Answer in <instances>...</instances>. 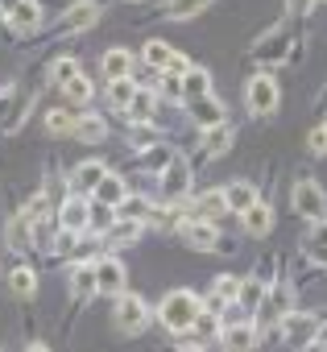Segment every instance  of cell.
<instances>
[{
	"mask_svg": "<svg viewBox=\"0 0 327 352\" xmlns=\"http://www.w3.org/2000/svg\"><path fill=\"white\" fill-rule=\"evenodd\" d=\"M79 79V63L75 58H58V63H50V83L54 87H71Z\"/></svg>",
	"mask_w": 327,
	"mask_h": 352,
	"instance_id": "28",
	"label": "cell"
},
{
	"mask_svg": "<svg viewBox=\"0 0 327 352\" xmlns=\"http://www.w3.org/2000/svg\"><path fill=\"white\" fill-rule=\"evenodd\" d=\"M124 282H128V270L116 261V257H100L95 261V290L100 294H124Z\"/></svg>",
	"mask_w": 327,
	"mask_h": 352,
	"instance_id": "6",
	"label": "cell"
},
{
	"mask_svg": "<svg viewBox=\"0 0 327 352\" xmlns=\"http://www.w3.org/2000/svg\"><path fill=\"white\" fill-rule=\"evenodd\" d=\"M87 224H91V208H87L83 199H67V204H63V212H58V228L75 236V232H83Z\"/></svg>",
	"mask_w": 327,
	"mask_h": 352,
	"instance_id": "12",
	"label": "cell"
},
{
	"mask_svg": "<svg viewBox=\"0 0 327 352\" xmlns=\"http://www.w3.org/2000/svg\"><path fill=\"white\" fill-rule=\"evenodd\" d=\"M245 104H249L253 116H269L278 108V83H273V75H253L249 87H245Z\"/></svg>",
	"mask_w": 327,
	"mask_h": 352,
	"instance_id": "4",
	"label": "cell"
},
{
	"mask_svg": "<svg viewBox=\"0 0 327 352\" xmlns=\"http://www.w3.org/2000/svg\"><path fill=\"white\" fill-rule=\"evenodd\" d=\"M112 319H116V331H120V336H141V331L149 327V307H145L141 294H120Z\"/></svg>",
	"mask_w": 327,
	"mask_h": 352,
	"instance_id": "3",
	"label": "cell"
},
{
	"mask_svg": "<svg viewBox=\"0 0 327 352\" xmlns=\"http://www.w3.org/2000/svg\"><path fill=\"white\" fill-rule=\"evenodd\" d=\"M75 120H79V116H71L67 108H54V112L46 116V133H50V137H67V133H75Z\"/></svg>",
	"mask_w": 327,
	"mask_h": 352,
	"instance_id": "32",
	"label": "cell"
},
{
	"mask_svg": "<svg viewBox=\"0 0 327 352\" xmlns=\"http://www.w3.org/2000/svg\"><path fill=\"white\" fill-rule=\"evenodd\" d=\"M25 352H50V348H46V344H30Z\"/></svg>",
	"mask_w": 327,
	"mask_h": 352,
	"instance_id": "47",
	"label": "cell"
},
{
	"mask_svg": "<svg viewBox=\"0 0 327 352\" xmlns=\"http://www.w3.org/2000/svg\"><path fill=\"white\" fill-rule=\"evenodd\" d=\"M245 311H257L261 302H265V282H257V278H249V282H240V298H236Z\"/></svg>",
	"mask_w": 327,
	"mask_h": 352,
	"instance_id": "34",
	"label": "cell"
},
{
	"mask_svg": "<svg viewBox=\"0 0 327 352\" xmlns=\"http://www.w3.org/2000/svg\"><path fill=\"white\" fill-rule=\"evenodd\" d=\"M95 21H100V5H95V0H79V5H71V9L63 13L58 34H83V30H91Z\"/></svg>",
	"mask_w": 327,
	"mask_h": 352,
	"instance_id": "7",
	"label": "cell"
},
{
	"mask_svg": "<svg viewBox=\"0 0 327 352\" xmlns=\"http://www.w3.org/2000/svg\"><path fill=\"white\" fill-rule=\"evenodd\" d=\"M183 241H187L191 249H199V253H212V249L220 245V228H216L212 220H199V216H195V220L183 224Z\"/></svg>",
	"mask_w": 327,
	"mask_h": 352,
	"instance_id": "9",
	"label": "cell"
},
{
	"mask_svg": "<svg viewBox=\"0 0 327 352\" xmlns=\"http://www.w3.org/2000/svg\"><path fill=\"white\" fill-rule=\"evenodd\" d=\"M286 9H290V17H306V9H311V0H286Z\"/></svg>",
	"mask_w": 327,
	"mask_h": 352,
	"instance_id": "44",
	"label": "cell"
},
{
	"mask_svg": "<svg viewBox=\"0 0 327 352\" xmlns=\"http://www.w3.org/2000/svg\"><path fill=\"white\" fill-rule=\"evenodd\" d=\"M63 96H67V104H87V100H91V83L79 75L71 87H63Z\"/></svg>",
	"mask_w": 327,
	"mask_h": 352,
	"instance_id": "40",
	"label": "cell"
},
{
	"mask_svg": "<svg viewBox=\"0 0 327 352\" xmlns=\"http://www.w3.org/2000/svg\"><path fill=\"white\" fill-rule=\"evenodd\" d=\"M224 204H228L232 212H249V208L257 204V191H253V183H245V179L228 183V187H224Z\"/></svg>",
	"mask_w": 327,
	"mask_h": 352,
	"instance_id": "18",
	"label": "cell"
},
{
	"mask_svg": "<svg viewBox=\"0 0 327 352\" xmlns=\"http://www.w3.org/2000/svg\"><path fill=\"white\" fill-rule=\"evenodd\" d=\"M17 5H21V0H0V9H9V13H13Z\"/></svg>",
	"mask_w": 327,
	"mask_h": 352,
	"instance_id": "46",
	"label": "cell"
},
{
	"mask_svg": "<svg viewBox=\"0 0 327 352\" xmlns=\"http://www.w3.org/2000/svg\"><path fill=\"white\" fill-rule=\"evenodd\" d=\"M128 145H133V149H157V145H161V133H157L153 124H133V129H128Z\"/></svg>",
	"mask_w": 327,
	"mask_h": 352,
	"instance_id": "29",
	"label": "cell"
},
{
	"mask_svg": "<svg viewBox=\"0 0 327 352\" xmlns=\"http://www.w3.org/2000/svg\"><path fill=\"white\" fill-rule=\"evenodd\" d=\"M128 199V187H124V179H116V174H108V179L95 187V204H104V208H120Z\"/></svg>",
	"mask_w": 327,
	"mask_h": 352,
	"instance_id": "20",
	"label": "cell"
},
{
	"mask_svg": "<svg viewBox=\"0 0 327 352\" xmlns=\"http://www.w3.org/2000/svg\"><path fill=\"white\" fill-rule=\"evenodd\" d=\"M323 129H327V120H323Z\"/></svg>",
	"mask_w": 327,
	"mask_h": 352,
	"instance_id": "51",
	"label": "cell"
},
{
	"mask_svg": "<svg viewBox=\"0 0 327 352\" xmlns=\"http://www.w3.org/2000/svg\"><path fill=\"white\" fill-rule=\"evenodd\" d=\"M75 137H79L83 145H100V141L108 137L104 116H79V120H75Z\"/></svg>",
	"mask_w": 327,
	"mask_h": 352,
	"instance_id": "21",
	"label": "cell"
},
{
	"mask_svg": "<svg viewBox=\"0 0 327 352\" xmlns=\"http://www.w3.org/2000/svg\"><path fill=\"white\" fill-rule=\"evenodd\" d=\"M108 179V166L104 162H83V166H75V174H71V187L75 191H83V195H95V187Z\"/></svg>",
	"mask_w": 327,
	"mask_h": 352,
	"instance_id": "11",
	"label": "cell"
},
{
	"mask_svg": "<svg viewBox=\"0 0 327 352\" xmlns=\"http://www.w3.org/2000/svg\"><path fill=\"white\" fill-rule=\"evenodd\" d=\"M199 315H203V298H199L195 290H170L166 298H161V307H157L161 327H166V331H179V336L191 331Z\"/></svg>",
	"mask_w": 327,
	"mask_h": 352,
	"instance_id": "1",
	"label": "cell"
},
{
	"mask_svg": "<svg viewBox=\"0 0 327 352\" xmlns=\"http://www.w3.org/2000/svg\"><path fill=\"white\" fill-rule=\"evenodd\" d=\"M30 108H34V96H21V100H17V108H13V112H9V120H5V133H17Z\"/></svg>",
	"mask_w": 327,
	"mask_h": 352,
	"instance_id": "41",
	"label": "cell"
},
{
	"mask_svg": "<svg viewBox=\"0 0 327 352\" xmlns=\"http://www.w3.org/2000/svg\"><path fill=\"white\" fill-rule=\"evenodd\" d=\"M120 212H124L128 220H141V224H145V220L153 216V208H149V204H145L141 195H133V199H124V204H120Z\"/></svg>",
	"mask_w": 327,
	"mask_h": 352,
	"instance_id": "37",
	"label": "cell"
},
{
	"mask_svg": "<svg viewBox=\"0 0 327 352\" xmlns=\"http://www.w3.org/2000/svg\"><path fill=\"white\" fill-rule=\"evenodd\" d=\"M228 145H232V124H228V120L216 124V129H207V137H203V153H207V157H220Z\"/></svg>",
	"mask_w": 327,
	"mask_h": 352,
	"instance_id": "24",
	"label": "cell"
},
{
	"mask_svg": "<svg viewBox=\"0 0 327 352\" xmlns=\"http://www.w3.org/2000/svg\"><path fill=\"white\" fill-rule=\"evenodd\" d=\"M0 17H5V9H0Z\"/></svg>",
	"mask_w": 327,
	"mask_h": 352,
	"instance_id": "50",
	"label": "cell"
},
{
	"mask_svg": "<svg viewBox=\"0 0 327 352\" xmlns=\"http://www.w3.org/2000/svg\"><path fill=\"white\" fill-rule=\"evenodd\" d=\"M133 96H137V87H133V79H116V83H108V104H112L116 112H128V104H133Z\"/></svg>",
	"mask_w": 327,
	"mask_h": 352,
	"instance_id": "27",
	"label": "cell"
},
{
	"mask_svg": "<svg viewBox=\"0 0 327 352\" xmlns=\"http://www.w3.org/2000/svg\"><path fill=\"white\" fill-rule=\"evenodd\" d=\"M207 5H212V0H166V9H161V13H166V21H191Z\"/></svg>",
	"mask_w": 327,
	"mask_h": 352,
	"instance_id": "23",
	"label": "cell"
},
{
	"mask_svg": "<svg viewBox=\"0 0 327 352\" xmlns=\"http://www.w3.org/2000/svg\"><path fill=\"white\" fill-rule=\"evenodd\" d=\"M187 108H191V120H195L199 129H216V124H224V104H220V100H212V96L191 100Z\"/></svg>",
	"mask_w": 327,
	"mask_h": 352,
	"instance_id": "14",
	"label": "cell"
},
{
	"mask_svg": "<svg viewBox=\"0 0 327 352\" xmlns=\"http://www.w3.org/2000/svg\"><path fill=\"white\" fill-rule=\"evenodd\" d=\"M9 286H13V294L17 298H34L38 294V278H34V270H13V278H9Z\"/></svg>",
	"mask_w": 327,
	"mask_h": 352,
	"instance_id": "33",
	"label": "cell"
},
{
	"mask_svg": "<svg viewBox=\"0 0 327 352\" xmlns=\"http://www.w3.org/2000/svg\"><path fill=\"white\" fill-rule=\"evenodd\" d=\"M212 286H216V290H212V302H207L212 311H220L224 302H236V298H240V282H236V278H216Z\"/></svg>",
	"mask_w": 327,
	"mask_h": 352,
	"instance_id": "26",
	"label": "cell"
},
{
	"mask_svg": "<svg viewBox=\"0 0 327 352\" xmlns=\"http://www.w3.org/2000/svg\"><path fill=\"white\" fill-rule=\"evenodd\" d=\"M133 50H124V46H112L108 54H104V75H108V83H116V79H133Z\"/></svg>",
	"mask_w": 327,
	"mask_h": 352,
	"instance_id": "13",
	"label": "cell"
},
{
	"mask_svg": "<svg viewBox=\"0 0 327 352\" xmlns=\"http://www.w3.org/2000/svg\"><path fill=\"white\" fill-rule=\"evenodd\" d=\"M306 352H327V340H315V344H306Z\"/></svg>",
	"mask_w": 327,
	"mask_h": 352,
	"instance_id": "45",
	"label": "cell"
},
{
	"mask_svg": "<svg viewBox=\"0 0 327 352\" xmlns=\"http://www.w3.org/2000/svg\"><path fill=\"white\" fill-rule=\"evenodd\" d=\"M315 331H319V319L315 315H302V311H290L286 319H282V336L290 340V344H315Z\"/></svg>",
	"mask_w": 327,
	"mask_h": 352,
	"instance_id": "10",
	"label": "cell"
},
{
	"mask_svg": "<svg viewBox=\"0 0 327 352\" xmlns=\"http://www.w3.org/2000/svg\"><path fill=\"white\" fill-rule=\"evenodd\" d=\"M199 340H212V336H220V319H216V311H203L199 319H195V327H191Z\"/></svg>",
	"mask_w": 327,
	"mask_h": 352,
	"instance_id": "38",
	"label": "cell"
},
{
	"mask_svg": "<svg viewBox=\"0 0 327 352\" xmlns=\"http://www.w3.org/2000/svg\"><path fill=\"white\" fill-rule=\"evenodd\" d=\"M228 204H224V191H212V195H203L199 204H195V216L199 220H212V216H220Z\"/></svg>",
	"mask_w": 327,
	"mask_h": 352,
	"instance_id": "35",
	"label": "cell"
},
{
	"mask_svg": "<svg viewBox=\"0 0 327 352\" xmlns=\"http://www.w3.org/2000/svg\"><path fill=\"white\" fill-rule=\"evenodd\" d=\"M240 216H245V232H249V236H265V232L273 228V212H269V204H261V199H257L249 212H240Z\"/></svg>",
	"mask_w": 327,
	"mask_h": 352,
	"instance_id": "19",
	"label": "cell"
},
{
	"mask_svg": "<svg viewBox=\"0 0 327 352\" xmlns=\"http://www.w3.org/2000/svg\"><path fill=\"white\" fill-rule=\"evenodd\" d=\"M5 241H9V249H13V253H30V245H34V224H30V216H25V212L9 220Z\"/></svg>",
	"mask_w": 327,
	"mask_h": 352,
	"instance_id": "16",
	"label": "cell"
},
{
	"mask_svg": "<svg viewBox=\"0 0 327 352\" xmlns=\"http://www.w3.org/2000/svg\"><path fill=\"white\" fill-rule=\"evenodd\" d=\"M141 236V220H120L112 224V245H133Z\"/></svg>",
	"mask_w": 327,
	"mask_h": 352,
	"instance_id": "36",
	"label": "cell"
},
{
	"mask_svg": "<svg viewBox=\"0 0 327 352\" xmlns=\"http://www.w3.org/2000/svg\"><path fill=\"white\" fill-rule=\"evenodd\" d=\"M183 352H203V344H195V348H183Z\"/></svg>",
	"mask_w": 327,
	"mask_h": 352,
	"instance_id": "48",
	"label": "cell"
},
{
	"mask_svg": "<svg viewBox=\"0 0 327 352\" xmlns=\"http://www.w3.org/2000/svg\"><path fill=\"white\" fill-rule=\"evenodd\" d=\"M187 187H191V166H187L183 153H174L170 166L161 170V195H166V199H183Z\"/></svg>",
	"mask_w": 327,
	"mask_h": 352,
	"instance_id": "5",
	"label": "cell"
},
{
	"mask_svg": "<svg viewBox=\"0 0 327 352\" xmlns=\"http://www.w3.org/2000/svg\"><path fill=\"white\" fill-rule=\"evenodd\" d=\"M319 340H327V331H323V336H319Z\"/></svg>",
	"mask_w": 327,
	"mask_h": 352,
	"instance_id": "49",
	"label": "cell"
},
{
	"mask_svg": "<svg viewBox=\"0 0 327 352\" xmlns=\"http://www.w3.org/2000/svg\"><path fill=\"white\" fill-rule=\"evenodd\" d=\"M290 46H294V42H290V30L278 25V30H269V34L253 46V54H257L261 63H282V58L290 54Z\"/></svg>",
	"mask_w": 327,
	"mask_h": 352,
	"instance_id": "8",
	"label": "cell"
},
{
	"mask_svg": "<svg viewBox=\"0 0 327 352\" xmlns=\"http://www.w3.org/2000/svg\"><path fill=\"white\" fill-rule=\"evenodd\" d=\"M306 145H311V153H319V157H327V129L319 124V129H311V137H306Z\"/></svg>",
	"mask_w": 327,
	"mask_h": 352,
	"instance_id": "43",
	"label": "cell"
},
{
	"mask_svg": "<svg viewBox=\"0 0 327 352\" xmlns=\"http://www.w3.org/2000/svg\"><path fill=\"white\" fill-rule=\"evenodd\" d=\"M149 112H153V91H141V87H137V96H133V104H128V120H133V124H149Z\"/></svg>",
	"mask_w": 327,
	"mask_h": 352,
	"instance_id": "31",
	"label": "cell"
},
{
	"mask_svg": "<svg viewBox=\"0 0 327 352\" xmlns=\"http://www.w3.org/2000/svg\"><path fill=\"white\" fill-rule=\"evenodd\" d=\"M203 96H212V75L203 67H191L183 75V100L191 104V100H203Z\"/></svg>",
	"mask_w": 327,
	"mask_h": 352,
	"instance_id": "17",
	"label": "cell"
},
{
	"mask_svg": "<svg viewBox=\"0 0 327 352\" xmlns=\"http://www.w3.org/2000/svg\"><path fill=\"white\" fill-rule=\"evenodd\" d=\"M174 54H179V50H170L166 42H145V54H141V58H145V63H149L153 71H170Z\"/></svg>",
	"mask_w": 327,
	"mask_h": 352,
	"instance_id": "25",
	"label": "cell"
},
{
	"mask_svg": "<svg viewBox=\"0 0 327 352\" xmlns=\"http://www.w3.org/2000/svg\"><path fill=\"white\" fill-rule=\"evenodd\" d=\"M161 96H166V100H183V75L179 71H161Z\"/></svg>",
	"mask_w": 327,
	"mask_h": 352,
	"instance_id": "39",
	"label": "cell"
},
{
	"mask_svg": "<svg viewBox=\"0 0 327 352\" xmlns=\"http://www.w3.org/2000/svg\"><path fill=\"white\" fill-rule=\"evenodd\" d=\"M306 249H311V257H315V261H319V257L327 253V220H319V224H315V232H311Z\"/></svg>",
	"mask_w": 327,
	"mask_h": 352,
	"instance_id": "42",
	"label": "cell"
},
{
	"mask_svg": "<svg viewBox=\"0 0 327 352\" xmlns=\"http://www.w3.org/2000/svg\"><path fill=\"white\" fill-rule=\"evenodd\" d=\"M91 290H95V265H75V270H71V294L83 298V294H91Z\"/></svg>",
	"mask_w": 327,
	"mask_h": 352,
	"instance_id": "30",
	"label": "cell"
},
{
	"mask_svg": "<svg viewBox=\"0 0 327 352\" xmlns=\"http://www.w3.org/2000/svg\"><path fill=\"white\" fill-rule=\"evenodd\" d=\"M290 204H294V212H298L302 220H311V224L327 220V191H323L315 179H298L294 191H290Z\"/></svg>",
	"mask_w": 327,
	"mask_h": 352,
	"instance_id": "2",
	"label": "cell"
},
{
	"mask_svg": "<svg viewBox=\"0 0 327 352\" xmlns=\"http://www.w3.org/2000/svg\"><path fill=\"white\" fill-rule=\"evenodd\" d=\"M9 17H13V25H17L21 34H38V25H42V9L34 5V0H21Z\"/></svg>",
	"mask_w": 327,
	"mask_h": 352,
	"instance_id": "22",
	"label": "cell"
},
{
	"mask_svg": "<svg viewBox=\"0 0 327 352\" xmlns=\"http://www.w3.org/2000/svg\"><path fill=\"white\" fill-rule=\"evenodd\" d=\"M220 340H224L228 352H249V348L257 344V327H253V323H228V327L220 331Z\"/></svg>",
	"mask_w": 327,
	"mask_h": 352,
	"instance_id": "15",
	"label": "cell"
}]
</instances>
